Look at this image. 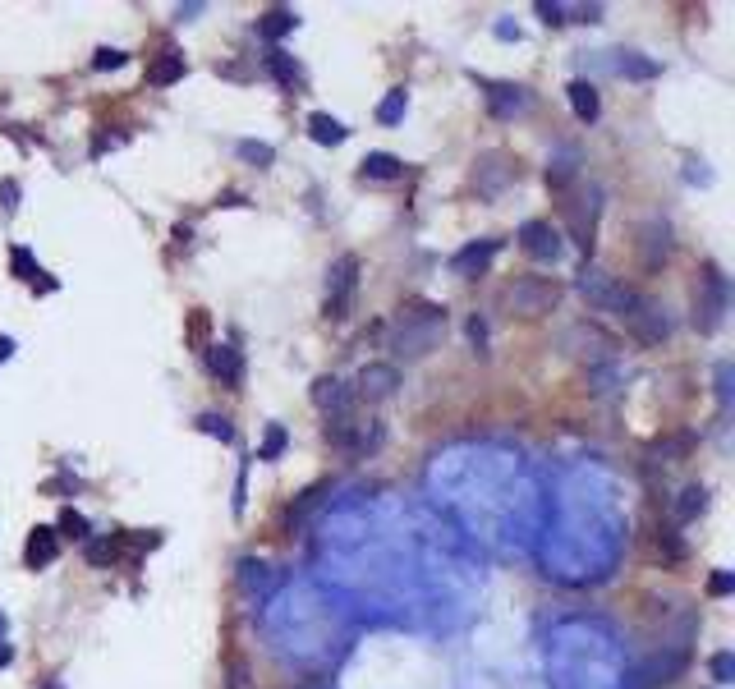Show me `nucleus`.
<instances>
[{"label": "nucleus", "mask_w": 735, "mask_h": 689, "mask_svg": "<svg viewBox=\"0 0 735 689\" xmlns=\"http://www.w3.org/2000/svg\"><path fill=\"white\" fill-rule=\"evenodd\" d=\"M566 92H570V111H575L579 120H584V125H593V120H598V115H602L598 88H593V83H588V79H575Z\"/></svg>", "instance_id": "obj_16"}, {"label": "nucleus", "mask_w": 735, "mask_h": 689, "mask_svg": "<svg viewBox=\"0 0 735 689\" xmlns=\"http://www.w3.org/2000/svg\"><path fill=\"white\" fill-rule=\"evenodd\" d=\"M405 106H409L405 88H391L382 97V106H377V120H382V125H400V120H405Z\"/></svg>", "instance_id": "obj_26"}, {"label": "nucleus", "mask_w": 735, "mask_h": 689, "mask_svg": "<svg viewBox=\"0 0 735 689\" xmlns=\"http://www.w3.org/2000/svg\"><path fill=\"white\" fill-rule=\"evenodd\" d=\"M129 547V533H115V538H97V543H88V561L92 565H115L120 556H125Z\"/></svg>", "instance_id": "obj_22"}, {"label": "nucleus", "mask_w": 735, "mask_h": 689, "mask_svg": "<svg viewBox=\"0 0 735 689\" xmlns=\"http://www.w3.org/2000/svg\"><path fill=\"white\" fill-rule=\"evenodd\" d=\"M446 331V308L432 304V299H409L400 308V322H396V350L400 354H428L432 340Z\"/></svg>", "instance_id": "obj_1"}, {"label": "nucleus", "mask_w": 735, "mask_h": 689, "mask_svg": "<svg viewBox=\"0 0 735 689\" xmlns=\"http://www.w3.org/2000/svg\"><path fill=\"white\" fill-rule=\"evenodd\" d=\"M198 428L207 432V437H221V441H235V428H230V418H216V414H203L198 418Z\"/></svg>", "instance_id": "obj_31"}, {"label": "nucleus", "mask_w": 735, "mask_h": 689, "mask_svg": "<svg viewBox=\"0 0 735 689\" xmlns=\"http://www.w3.org/2000/svg\"><path fill=\"white\" fill-rule=\"evenodd\" d=\"M0 639H5V611H0Z\"/></svg>", "instance_id": "obj_44"}, {"label": "nucleus", "mask_w": 735, "mask_h": 689, "mask_svg": "<svg viewBox=\"0 0 735 689\" xmlns=\"http://www.w3.org/2000/svg\"><path fill=\"white\" fill-rule=\"evenodd\" d=\"M731 667H735L731 653H717V657H713V676H717V685H726V680H731Z\"/></svg>", "instance_id": "obj_37"}, {"label": "nucleus", "mask_w": 735, "mask_h": 689, "mask_svg": "<svg viewBox=\"0 0 735 689\" xmlns=\"http://www.w3.org/2000/svg\"><path fill=\"white\" fill-rule=\"evenodd\" d=\"M497 249H501V239H474V244H464L451 258V272L464 276V281H474V276L487 272V262L497 258Z\"/></svg>", "instance_id": "obj_11"}, {"label": "nucleus", "mask_w": 735, "mask_h": 689, "mask_svg": "<svg viewBox=\"0 0 735 689\" xmlns=\"http://www.w3.org/2000/svg\"><path fill=\"white\" fill-rule=\"evenodd\" d=\"M56 538H88V520H83L79 510H65V515H60Z\"/></svg>", "instance_id": "obj_30"}, {"label": "nucleus", "mask_w": 735, "mask_h": 689, "mask_svg": "<svg viewBox=\"0 0 735 689\" xmlns=\"http://www.w3.org/2000/svg\"><path fill=\"white\" fill-rule=\"evenodd\" d=\"M313 405L327 418H345V414H354V391L340 382V377H317L313 382Z\"/></svg>", "instance_id": "obj_9"}, {"label": "nucleus", "mask_w": 735, "mask_h": 689, "mask_svg": "<svg viewBox=\"0 0 735 689\" xmlns=\"http://www.w3.org/2000/svg\"><path fill=\"white\" fill-rule=\"evenodd\" d=\"M538 14H543V23H566V19H561L566 10H561V5H547V0L538 5Z\"/></svg>", "instance_id": "obj_41"}, {"label": "nucleus", "mask_w": 735, "mask_h": 689, "mask_svg": "<svg viewBox=\"0 0 735 689\" xmlns=\"http://www.w3.org/2000/svg\"><path fill=\"white\" fill-rule=\"evenodd\" d=\"M10 657H14V653H10L5 644H0V667H10Z\"/></svg>", "instance_id": "obj_43"}, {"label": "nucleus", "mask_w": 735, "mask_h": 689, "mask_svg": "<svg viewBox=\"0 0 735 689\" xmlns=\"http://www.w3.org/2000/svg\"><path fill=\"white\" fill-rule=\"evenodd\" d=\"M621 322H625V331H630L634 340H644V345H662L671 331L667 308L657 304V299H648V294H634L630 308L621 313Z\"/></svg>", "instance_id": "obj_6"}, {"label": "nucleus", "mask_w": 735, "mask_h": 689, "mask_svg": "<svg viewBox=\"0 0 735 689\" xmlns=\"http://www.w3.org/2000/svg\"><path fill=\"white\" fill-rule=\"evenodd\" d=\"M703 510H708V487L690 483V487H680L676 506H671V520H676V524H690V520H699Z\"/></svg>", "instance_id": "obj_15"}, {"label": "nucleus", "mask_w": 735, "mask_h": 689, "mask_svg": "<svg viewBox=\"0 0 735 689\" xmlns=\"http://www.w3.org/2000/svg\"><path fill=\"white\" fill-rule=\"evenodd\" d=\"M184 79V56L175 51V46H166L157 60H152V69H147V83H157V88H170V83Z\"/></svg>", "instance_id": "obj_17"}, {"label": "nucleus", "mask_w": 735, "mask_h": 689, "mask_svg": "<svg viewBox=\"0 0 735 689\" xmlns=\"http://www.w3.org/2000/svg\"><path fill=\"white\" fill-rule=\"evenodd\" d=\"M308 134H313V143H322V147L345 143V125H340L336 115H327V111H313V115H308Z\"/></svg>", "instance_id": "obj_20"}, {"label": "nucleus", "mask_w": 735, "mask_h": 689, "mask_svg": "<svg viewBox=\"0 0 735 689\" xmlns=\"http://www.w3.org/2000/svg\"><path fill=\"white\" fill-rule=\"evenodd\" d=\"M281 451H285V428H281V423H272V428H267V441H262V451H258V460H276Z\"/></svg>", "instance_id": "obj_32"}, {"label": "nucleus", "mask_w": 735, "mask_h": 689, "mask_svg": "<svg viewBox=\"0 0 735 689\" xmlns=\"http://www.w3.org/2000/svg\"><path fill=\"white\" fill-rule=\"evenodd\" d=\"M322 492H327V487H322V483H317V487H308L304 497H299V501H294V506H290V515H285V524H290V529H299V524H304V515H308V510H313L317 501H322Z\"/></svg>", "instance_id": "obj_28"}, {"label": "nucleus", "mask_w": 735, "mask_h": 689, "mask_svg": "<svg viewBox=\"0 0 735 689\" xmlns=\"http://www.w3.org/2000/svg\"><path fill=\"white\" fill-rule=\"evenodd\" d=\"M0 198H5V212H14V207H19V184L5 180L0 184Z\"/></svg>", "instance_id": "obj_39"}, {"label": "nucleus", "mask_w": 735, "mask_h": 689, "mask_svg": "<svg viewBox=\"0 0 735 689\" xmlns=\"http://www.w3.org/2000/svg\"><path fill=\"white\" fill-rule=\"evenodd\" d=\"M212 317H207V308H193L189 313V345L193 350H207V345H212Z\"/></svg>", "instance_id": "obj_27"}, {"label": "nucleus", "mask_w": 735, "mask_h": 689, "mask_svg": "<svg viewBox=\"0 0 735 689\" xmlns=\"http://www.w3.org/2000/svg\"><path fill=\"white\" fill-rule=\"evenodd\" d=\"M267 69H272V79L281 83V88H294V83H299V65H294V56H285L281 46L267 56Z\"/></svg>", "instance_id": "obj_25"}, {"label": "nucleus", "mask_w": 735, "mask_h": 689, "mask_svg": "<svg viewBox=\"0 0 735 689\" xmlns=\"http://www.w3.org/2000/svg\"><path fill=\"white\" fill-rule=\"evenodd\" d=\"M506 304L520 317H543L561 304V285L547 281V276H520V281L506 290Z\"/></svg>", "instance_id": "obj_5"}, {"label": "nucleus", "mask_w": 735, "mask_h": 689, "mask_svg": "<svg viewBox=\"0 0 735 689\" xmlns=\"http://www.w3.org/2000/svg\"><path fill=\"white\" fill-rule=\"evenodd\" d=\"M10 354H14V340H10V336H0V363L10 359Z\"/></svg>", "instance_id": "obj_42"}, {"label": "nucleus", "mask_w": 735, "mask_h": 689, "mask_svg": "<svg viewBox=\"0 0 735 689\" xmlns=\"http://www.w3.org/2000/svg\"><path fill=\"white\" fill-rule=\"evenodd\" d=\"M396 386H400V368L396 363H368L359 373V386H354V396L363 400H386V396H396Z\"/></svg>", "instance_id": "obj_10"}, {"label": "nucleus", "mask_w": 735, "mask_h": 689, "mask_svg": "<svg viewBox=\"0 0 735 689\" xmlns=\"http://www.w3.org/2000/svg\"><path fill=\"white\" fill-rule=\"evenodd\" d=\"M667 253H671V230L662 226V221H648L644 226V267L657 272V267L667 262Z\"/></svg>", "instance_id": "obj_14"}, {"label": "nucleus", "mask_w": 735, "mask_h": 689, "mask_svg": "<svg viewBox=\"0 0 735 689\" xmlns=\"http://www.w3.org/2000/svg\"><path fill=\"white\" fill-rule=\"evenodd\" d=\"M382 441H386L382 423H377V418H359V428H354V451L350 455H373Z\"/></svg>", "instance_id": "obj_23"}, {"label": "nucleus", "mask_w": 735, "mask_h": 689, "mask_svg": "<svg viewBox=\"0 0 735 689\" xmlns=\"http://www.w3.org/2000/svg\"><path fill=\"white\" fill-rule=\"evenodd\" d=\"M405 175V161L391 157V152H368L363 157V180H400Z\"/></svg>", "instance_id": "obj_19"}, {"label": "nucleus", "mask_w": 735, "mask_h": 689, "mask_svg": "<svg viewBox=\"0 0 735 689\" xmlns=\"http://www.w3.org/2000/svg\"><path fill=\"white\" fill-rule=\"evenodd\" d=\"M60 556V538L51 524H37L33 533H28V543H23V565L28 570H46V565Z\"/></svg>", "instance_id": "obj_12"}, {"label": "nucleus", "mask_w": 735, "mask_h": 689, "mask_svg": "<svg viewBox=\"0 0 735 689\" xmlns=\"http://www.w3.org/2000/svg\"><path fill=\"white\" fill-rule=\"evenodd\" d=\"M621 74H630V79H653L657 65L653 60H639V56H621Z\"/></svg>", "instance_id": "obj_33"}, {"label": "nucleus", "mask_w": 735, "mask_h": 689, "mask_svg": "<svg viewBox=\"0 0 735 689\" xmlns=\"http://www.w3.org/2000/svg\"><path fill=\"white\" fill-rule=\"evenodd\" d=\"M579 294H584L593 308H602V313H616V317H621L639 290H630L621 276L602 272V267H584V272H579Z\"/></svg>", "instance_id": "obj_4"}, {"label": "nucleus", "mask_w": 735, "mask_h": 689, "mask_svg": "<svg viewBox=\"0 0 735 689\" xmlns=\"http://www.w3.org/2000/svg\"><path fill=\"white\" fill-rule=\"evenodd\" d=\"M515 239H520V249L529 253L533 262H556L561 258V235L552 230V221H524Z\"/></svg>", "instance_id": "obj_8"}, {"label": "nucleus", "mask_w": 735, "mask_h": 689, "mask_svg": "<svg viewBox=\"0 0 735 689\" xmlns=\"http://www.w3.org/2000/svg\"><path fill=\"white\" fill-rule=\"evenodd\" d=\"M708 593H713V598H726V593H731V575H726V570H717V575L708 579Z\"/></svg>", "instance_id": "obj_38"}, {"label": "nucleus", "mask_w": 735, "mask_h": 689, "mask_svg": "<svg viewBox=\"0 0 735 689\" xmlns=\"http://www.w3.org/2000/svg\"><path fill=\"white\" fill-rule=\"evenodd\" d=\"M207 368H212V377L221 386H230V391H239L244 386V354H239V345H230V340H216V345H207Z\"/></svg>", "instance_id": "obj_7"}, {"label": "nucleus", "mask_w": 735, "mask_h": 689, "mask_svg": "<svg viewBox=\"0 0 735 689\" xmlns=\"http://www.w3.org/2000/svg\"><path fill=\"white\" fill-rule=\"evenodd\" d=\"M294 23H299V19H294V10H267V14H262L258 28H262V37H272V42H281L285 33H294Z\"/></svg>", "instance_id": "obj_24"}, {"label": "nucleus", "mask_w": 735, "mask_h": 689, "mask_svg": "<svg viewBox=\"0 0 735 689\" xmlns=\"http://www.w3.org/2000/svg\"><path fill=\"white\" fill-rule=\"evenodd\" d=\"M10 267H14V276H23V281H33V285H37V276H42V267H37L33 253L23 249V244L10 253Z\"/></svg>", "instance_id": "obj_29"}, {"label": "nucleus", "mask_w": 735, "mask_h": 689, "mask_svg": "<svg viewBox=\"0 0 735 689\" xmlns=\"http://www.w3.org/2000/svg\"><path fill=\"white\" fill-rule=\"evenodd\" d=\"M359 272H363V262L354 253H340L327 267V299H322V317L327 322H345L350 317L354 294H359Z\"/></svg>", "instance_id": "obj_2"}, {"label": "nucleus", "mask_w": 735, "mask_h": 689, "mask_svg": "<svg viewBox=\"0 0 735 689\" xmlns=\"http://www.w3.org/2000/svg\"><path fill=\"white\" fill-rule=\"evenodd\" d=\"M506 180H515V166H510L506 157H497V152H492V157H483V161H478V170H474V184H478V189H483V193H497Z\"/></svg>", "instance_id": "obj_13"}, {"label": "nucleus", "mask_w": 735, "mask_h": 689, "mask_svg": "<svg viewBox=\"0 0 735 689\" xmlns=\"http://www.w3.org/2000/svg\"><path fill=\"white\" fill-rule=\"evenodd\" d=\"M469 336H474V345H478V350H483V345H487V322H483V317H474V322H469Z\"/></svg>", "instance_id": "obj_40"}, {"label": "nucleus", "mask_w": 735, "mask_h": 689, "mask_svg": "<svg viewBox=\"0 0 735 689\" xmlns=\"http://www.w3.org/2000/svg\"><path fill=\"white\" fill-rule=\"evenodd\" d=\"M125 51H115V46H102V51H97V56H92V69H120L125 65Z\"/></svg>", "instance_id": "obj_34"}, {"label": "nucleus", "mask_w": 735, "mask_h": 689, "mask_svg": "<svg viewBox=\"0 0 735 689\" xmlns=\"http://www.w3.org/2000/svg\"><path fill=\"white\" fill-rule=\"evenodd\" d=\"M524 88H510V83H492V92H487V111L497 115V120H510L515 111H524Z\"/></svg>", "instance_id": "obj_18"}, {"label": "nucleus", "mask_w": 735, "mask_h": 689, "mask_svg": "<svg viewBox=\"0 0 735 689\" xmlns=\"http://www.w3.org/2000/svg\"><path fill=\"white\" fill-rule=\"evenodd\" d=\"M657 556H662V565H680L690 556V547H685V538L676 533V524H662V529H657Z\"/></svg>", "instance_id": "obj_21"}, {"label": "nucleus", "mask_w": 735, "mask_h": 689, "mask_svg": "<svg viewBox=\"0 0 735 689\" xmlns=\"http://www.w3.org/2000/svg\"><path fill=\"white\" fill-rule=\"evenodd\" d=\"M570 180H575V166H566V161H556V166L547 170V184H552V189H566Z\"/></svg>", "instance_id": "obj_35"}, {"label": "nucleus", "mask_w": 735, "mask_h": 689, "mask_svg": "<svg viewBox=\"0 0 735 689\" xmlns=\"http://www.w3.org/2000/svg\"><path fill=\"white\" fill-rule=\"evenodd\" d=\"M726 304H731V285H726L722 267H717V262H703L699 285H694V327H699V331H717Z\"/></svg>", "instance_id": "obj_3"}, {"label": "nucleus", "mask_w": 735, "mask_h": 689, "mask_svg": "<svg viewBox=\"0 0 735 689\" xmlns=\"http://www.w3.org/2000/svg\"><path fill=\"white\" fill-rule=\"evenodd\" d=\"M239 152H244V157H249V161H262V166H267V161L276 157V152H272V147H267V143H239Z\"/></svg>", "instance_id": "obj_36"}]
</instances>
